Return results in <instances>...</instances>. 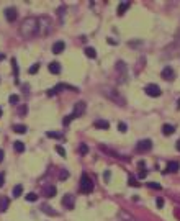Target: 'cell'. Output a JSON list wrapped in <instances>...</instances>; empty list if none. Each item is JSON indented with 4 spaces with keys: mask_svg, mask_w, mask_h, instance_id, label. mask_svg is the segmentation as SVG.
<instances>
[{
    "mask_svg": "<svg viewBox=\"0 0 180 221\" xmlns=\"http://www.w3.org/2000/svg\"><path fill=\"white\" fill-rule=\"evenodd\" d=\"M146 175H147V170L146 169H141V170H139V179H144Z\"/></svg>",
    "mask_w": 180,
    "mask_h": 221,
    "instance_id": "cell-33",
    "label": "cell"
},
{
    "mask_svg": "<svg viewBox=\"0 0 180 221\" xmlns=\"http://www.w3.org/2000/svg\"><path fill=\"white\" fill-rule=\"evenodd\" d=\"M79 152H80V154L82 156H85L87 154V152H89V147H87V144H80V146H79Z\"/></svg>",
    "mask_w": 180,
    "mask_h": 221,
    "instance_id": "cell-26",
    "label": "cell"
},
{
    "mask_svg": "<svg viewBox=\"0 0 180 221\" xmlns=\"http://www.w3.org/2000/svg\"><path fill=\"white\" fill-rule=\"evenodd\" d=\"M5 18L8 20L10 23L15 21V20H17V10H15V8H7L5 10Z\"/></svg>",
    "mask_w": 180,
    "mask_h": 221,
    "instance_id": "cell-10",
    "label": "cell"
},
{
    "mask_svg": "<svg viewBox=\"0 0 180 221\" xmlns=\"http://www.w3.org/2000/svg\"><path fill=\"white\" fill-rule=\"evenodd\" d=\"M2 160H3V151L0 149V162H2Z\"/></svg>",
    "mask_w": 180,
    "mask_h": 221,
    "instance_id": "cell-38",
    "label": "cell"
},
{
    "mask_svg": "<svg viewBox=\"0 0 180 221\" xmlns=\"http://www.w3.org/2000/svg\"><path fill=\"white\" fill-rule=\"evenodd\" d=\"M161 75H162L164 80H174V79H175V72H174V69H172V67H169V66L164 67Z\"/></svg>",
    "mask_w": 180,
    "mask_h": 221,
    "instance_id": "cell-7",
    "label": "cell"
},
{
    "mask_svg": "<svg viewBox=\"0 0 180 221\" xmlns=\"http://www.w3.org/2000/svg\"><path fill=\"white\" fill-rule=\"evenodd\" d=\"M56 152H57V154H61L62 157H66V149H64L62 146H56Z\"/></svg>",
    "mask_w": 180,
    "mask_h": 221,
    "instance_id": "cell-29",
    "label": "cell"
},
{
    "mask_svg": "<svg viewBox=\"0 0 180 221\" xmlns=\"http://www.w3.org/2000/svg\"><path fill=\"white\" fill-rule=\"evenodd\" d=\"M41 210L44 211L46 215H53V216H56V215H57V213H56L54 210H49V206H47V205H43V206H41Z\"/></svg>",
    "mask_w": 180,
    "mask_h": 221,
    "instance_id": "cell-23",
    "label": "cell"
},
{
    "mask_svg": "<svg viewBox=\"0 0 180 221\" xmlns=\"http://www.w3.org/2000/svg\"><path fill=\"white\" fill-rule=\"evenodd\" d=\"M13 147H15V151H17V152H23V151H25V143L15 141V143H13Z\"/></svg>",
    "mask_w": 180,
    "mask_h": 221,
    "instance_id": "cell-19",
    "label": "cell"
},
{
    "mask_svg": "<svg viewBox=\"0 0 180 221\" xmlns=\"http://www.w3.org/2000/svg\"><path fill=\"white\" fill-rule=\"evenodd\" d=\"M175 147H177V151H180V139L177 141V144H175Z\"/></svg>",
    "mask_w": 180,
    "mask_h": 221,
    "instance_id": "cell-39",
    "label": "cell"
},
{
    "mask_svg": "<svg viewBox=\"0 0 180 221\" xmlns=\"http://www.w3.org/2000/svg\"><path fill=\"white\" fill-rule=\"evenodd\" d=\"M47 69H49L51 74H59V72H61V64L54 61V62H51L49 66H47Z\"/></svg>",
    "mask_w": 180,
    "mask_h": 221,
    "instance_id": "cell-13",
    "label": "cell"
},
{
    "mask_svg": "<svg viewBox=\"0 0 180 221\" xmlns=\"http://www.w3.org/2000/svg\"><path fill=\"white\" fill-rule=\"evenodd\" d=\"M155 202H157V206H159V208H162V206H164V200L161 198V196H159V198L155 200Z\"/></svg>",
    "mask_w": 180,
    "mask_h": 221,
    "instance_id": "cell-35",
    "label": "cell"
},
{
    "mask_svg": "<svg viewBox=\"0 0 180 221\" xmlns=\"http://www.w3.org/2000/svg\"><path fill=\"white\" fill-rule=\"evenodd\" d=\"M128 183H129L131 187H139V182L134 179L133 175H129V177H128Z\"/></svg>",
    "mask_w": 180,
    "mask_h": 221,
    "instance_id": "cell-24",
    "label": "cell"
},
{
    "mask_svg": "<svg viewBox=\"0 0 180 221\" xmlns=\"http://www.w3.org/2000/svg\"><path fill=\"white\" fill-rule=\"evenodd\" d=\"M106 95H108L110 98H113L115 102L118 100V103H119V105H125V98H123L121 95L118 94V92H116V94H111V92H110V88H108V90H106Z\"/></svg>",
    "mask_w": 180,
    "mask_h": 221,
    "instance_id": "cell-9",
    "label": "cell"
},
{
    "mask_svg": "<svg viewBox=\"0 0 180 221\" xmlns=\"http://www.w3.org/2000/svg\"><path fill=\"white\" fill-rule=\"evenodd\" d=\"M21 193H23V187H21V185H17V187L13 188V193H11V195H13L15 198H18V196L21 195Z\"/></svg>",
    "mask_w": 180,
    "mask_h": 221,
    "instance_id": "cell-22",
    "label": "cell"
},
{
    "mask_svg": "<svg viewBox=\"0 0 180 221\" xmlns=\"http://www.w3.org/2000/svg\"><path fill=\"white\" fill-rule=\"evenodd\" d=\"M128 8H129V2H119V5H118V15H119V17H123V15L126 13Z\"/></svg>",
    "mask_w": 180,
    "mask_h": 221,
    "instance_id": "cell-12",
    "label": "cell"
},
{
    "mask_svg": "<svg viewBox=\"0 0 180 221\" xmlns=\"http://www.w3.org/2000/svg\"><path fill=\"white\" fill-rule=\"evenodd\" d=\"M136 149H138V152H147V151H151V149H152V141H151V139H142V141L138 143Z\"/></svg>",
    "mask_w": 180,
    "mask_h": 221,
    "instance_id": "cell-4",
    "label": "cell"
},
{
    "mask_svg": "<svg viewBox=\"0 0 180 221\" xmlns=\"http://www.w3.org/2000/svg\"><path fill=\"white\" fill-rule=\"evenodd\" d=\"M54 195H56V187L54 185H46L44 187V196H47V198H53Z\"/></svg>",
    "mask_w": 180,
    "mask_h": 221,
    "instance_id": "cell-15",
    "label": "cell"
},
{
    "mask_svg": "<svg viewBox=\"0 0 180 221\" xmlns=\"http://www.w3.org/2000/svg\"><path fill=\"white\" fill-rule=\"evenodd\" d=\"M69 177V172L67 170H61V174H59V179H67Z\"/></svg>",
    "mask_w": 180,
    "mask_h": 221,
    "instance_id": "cell-31",
    "label": "cell"
},
{
    "mask_svg": "<svg viewBox=\"0 0 180 221\" xmlns=\"http://www.w3.org/2000/svg\"><path fill=\"white\" fill-rule=\"evenodd\" d=\"M38 71H39V64H33V66L28 69V72H30V74H36Z\"/></svg>",
    "mask_w": 180,
    "mask_h": 221,
    "instance_id": "cell-28",
    "label": "cell"
},
{
    "mask_svg": "<svg viewBox=\"0 0 180 221\" xmlns=\"http://www.w3.org/2000/svg\"><path fill=\"white\" fill-rule=\"evenodd\" d=\"M85 108H87L85 102H77L74 105V111H72V115H74L75 118H79V116H82L83 113H85Z\"/></svg>",
    "mask_w": 180,
    "mask_h": 221,
    "instance_id": "cell-5",
    "label": "cell"
},
{
    "mask_svg": "<svg viewBox=\"0 0 180 221\" xmlns=\"http://www.w3.org/2000/svg\"><path fill=\"white\" fill-rule=\"evenodd\" d=\"M0 116H2V108H0Z\"/></svg>",
    "mask_w": 180,
    "mask_h": 221,
    "instance_id": "cell-41",
    "label": "cell"
},
{
    "mask_svg": "<svg viewBox=\"0 0 180 221\" xmlns=\"http://www.w3.org/2000/svg\"><path fill=\"white\" fill-rule=\"evenodd\" d=\"M174 131H175V128L172 126V124H164L162 126V134H165V136L174 134Z\"/></svg>",
    "mask_w": 180,
    "mask_h": 221,
    "instance_id": "cell-16",
    "label": "cell"
},
{
    "mask_svg": "<svg viewBox=\"0 0 180 221\" xmlns=\"http://www.w3.org/2000/svg\"><path fill=\"white\" fill-rule=\"evenodd\" d=\"M74 203H75L74 195H70V193L64 195V198H62V205H64V208H69V210H72V208H74Z\"/></svg>",
    "mask_w": 180,
    "mask_h": 221,
    "instance_id": "cell-6",
    "label": "cell"
},
{
    "mask_svg": "<svg viewBox=\"0 0 180 221\" xmlns=\"http://www.w3.org/2000/svg\"><path fill=\"white\" fill-rule=\"evenodd\" d=\"M72 120H75V116L72 115V113H70V115H67L66 118H64V121H62V123H64V126H67V124H69V123L72 121Z\"/></svg>",
    "mask_w": 180,
    "mask_h": 221,
    "instance_id": "cell-27",
    "label": "cell"
},
{
    "mask_svg": "<svg viewBox=\"0 0 180 221\" xmlns=\"http://www.w3.org/2000/svg\"><path fill=\"white\" fill-rule=\"evenodd\" d=\"M95 128H98V130H108L110 128V123L105 121V120H97V121L93 123Z\"/></svg>",
    "mask_w": 180,
    "mask_h": 221,
    "instance_id": "cell-14",
    "label": "cell"
},
{
    "mask_svg": "<svg viewBox=\"0 0 180 221\" xmlns=\"http://www.w3.org/2000/svg\"><path fill=\"white\" fill-rule=\"evenodd\" d=\"M25 198L28 200V202H36V200H38V195H36V193H33V192H31V193L25 195Z\"/></svg>",
    "mask_w": 180,
    "mask_h": 221,
    "instance_id": "cell-25",
    "label": "cell"
},
{
    "mask_svg": "<svg viewBox=\"0 0 180 221\" xmlns=\"http://www.w3.org/2000/svg\"><path fill=\"white\" fill-rule=\"evenodd\" d=\"M118 128H119V131H121V133H125V131L128 130V128H126V124H125V123H119V124H118Z\"/></svg>",
    "mask_w": 180,
    "mask_h": 221,
    "instance_id": "cell-34",
    "label": "cell"
},
{
    "mask_svg": "<svg viewBox=\"0 0 180 221\" xmlns=\"http://www.w3.org/2000/svg\"><path fill=\"white\" fill-rule=\"evenodd\" d=\"M83 51H85V56H87V58H90V59H95V58H97V51H95L93 48H85Z\"/></svg>",
    "mask_w": 180,
    "mask_h": 221,
    "instance_id": "cell-17",
    "label": "cell"
},
{
    "mask_svg": "<svg viewBox=\"0 0 180 221\" xmlns=\"http://www.w3.org/2000/svg\"><path fill=\"white\" fill-rule=\"evenodd\" d=\"M3 59H5V54H2V53H0V61H3Z\"/></svg>",
    "mask_w": 180,
    "mask_h": 221,
    "instance_id": "cell-40",
    "label": "cell"
},
{
    "mask_svg": "<svg viewBox=\"0 0 180 221\" xmlns=\"http://www.w3.org/2000/svg\"><path fill=\"white\" fill-rule=\"evenodd\" d=\"M7 208H8V198L2 196L0 198V211H7Z\"/></svg>",
    "mask_w": 180,
    "mask_h": 221,
    "instance_id": "cell-18",
    "label": "cell"
},
{
    "mask_svg": "<svg viewBox=\"0 0 180 221\" xmlns=\"http://www.w3.org/2000/svg\"><path fill=\"white\" fill-rule=\"evenodd\" d=\"M147 185H149L151 188H155V190H161V185H159V183H154V182H151V183H147Z\"/></svg>",
    "mask_w": 180,
    "mask_h": 221,
    "instance_id": "cell-32",
    "label": "cell"
},
{
    "mask_svg": "<svg viewBox=\"0 0 180 221\" xmlns=\"http://www.w3.org/2000/svg\"><path fill=\"white\" fill-rule=\"evenodd\" d=\"M13 131L18 133V134H23V133H26V126H25V124H15Z\"/></svg>",
    "mask_w": 180,
    "mask_h": 221,
    "instance_id": "cell-20",
    "label": "cell"
},
{
    "mask_svg": "<svg viewBox=\"0 0 180 221\" xmlns=\"http://www.w3.org/2000/svg\"><path fill=\"white\" fill-rule=\"evenodd\" d=\"M144 92H146V95H149V97H159V95L162 94L161 87L155 85V84H147V85L144 87Z\"/></svg>",
    "mask_w": 180,
    "mask_h": 221,
    "instance_id": "cell-3",
    "label": "cell"
},
{
    "mask_svg": "<svg viewBox=\"0 0 180 221\" xmlns=\"http://www.w3.org/2000/svg\"><path fill=\"white\" fill-rule=\"evenodd\" d=\"M46 136H47V138H53V139H61L62 138L61 133H56V131H47Z\"/></svg>",
    "mask_w": 180,
    "mask_h": 221,
    "instance_id": "cell-21",
    "label": "cell"
},
{
    "mask_svg": "<svg viewBox=\"0 0 180 221\" xmlns=\"http://www.w3.org/2000/svg\"><path fill=\"white\" fill-rule=\"evenodd\" d=\"M64 49H66V44H64V41H56L54 43V46H53V53L54 54H61Z\"/></svg>",
    "mask_w": 180,
    "mask_h": 221,
    "instance_id": "cell-8",
    "label": "cell"
},
{
    "mask_svg": "<svg viewBox=\"0 0 180 221\" xmlns=\"http://www.w3.org/2000/svg\"><path fill=\"white\" fill-rule=\"evenodd\" d=\"M26 110H28V108H26V107H20V110H18V113H20V115H23V113H26Z\"/></svg>",
    "mask_w": 180,
    "mask_h": 221,
    "instance_id": "cell-36",
    "label": "cell"
},
{
    "mask_svg": "<svg viewBox=\"0 0 180 221\" xmlns=\"http://www.w3.org/2000/svg\"><path fill=\"white\" fill-rule=\"evenodd\" d=\"M20 35L25 38H33V36L39 35V20L34 17L25 18V21L20 26Z\"/></svg>",
    "mask_w": 180,
    "mask_h": 221,
    "instance_id": "cell-1",
    "label": "cell"
},
{
    "mask_svg": "<svg viewBox=\"0 0 180 221\" xmlns=\"http://www.w3.org/2000/svg\"><path fill=\"white\" fill-rule=\"evenodd\" d=\"M180 169V164L178 162H175V160H172V162H169L167 164V170L165 172H170V174H175V172H177Z\"/></svg>",
    "mask_w": 180,
    "mask_h": 221,
    "instance_id": "cell-11",
    "label": "cell"
},
{
    "mask_svg": "<svg viewBox=\"0 0 180 221\" xmlns=\"http://www.w3.org/2000/svg\"><path fill=\"white\" fill-rule=\"evenodd\" d=\"M92 190H93V182H92V179L89 177V174L83 172L82 177H80V192H82V193H90Z\"/></svg>",
    "mask_w": 180,
    "mask_h": 221,
    "instance_id": "cell-2",
    "label": "cell"
},
{
    "mask_svg": "<svg viewBox=\"0 0 180 221\" xmlns=\"http://www.w3.org/2000/svg\"><path fill=\"white\" fill-rule=\"evenodd\" d=\"M8 102H10V103H18V102H20V97H18V95H10Z\"/></svg>",
    "mask_w": 180,
    "mask_h": 221,
    "instance_id": "cell-30",
    "label": "cell"
},
{
    "mask_svg": "<svg viewBox=\"0 0 180 221\" xmlns=\"http://www.w3.org/2000/svg\"><path fill=\"white\" fill-rule=\"evenodd\" d=\"M3 182H5V177H3V174H0V187L3 185Z\"/></svg>",
    "mask_w": 180,
    "mask_h": 221,
    "instance_id": "cell-37",
    "label": "cell"
}]
</instances>
